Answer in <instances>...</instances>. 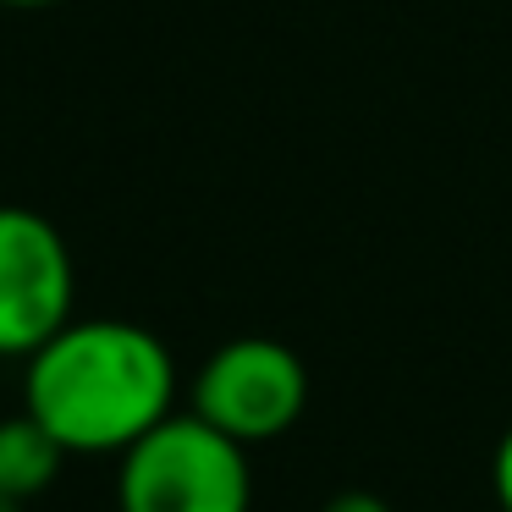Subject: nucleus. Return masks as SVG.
<instances>
[{
  "label": "nucleus",
  "instance_id": "nucleus-3",
  "mask_svg": "<svg viewBox=\"0 0 512 512\" xmlns=\"http://www.w3.org/2000/svg\"><path fill=\"white\" fill-rule=\"evenodd\" d=\"M188 408L243 446L276 441L309 408V369L276 336H232L193 375Z\"/></svg>",
  "mask_w": 512,
  "mask_h": 512
},
{
  "label": "nucleus",
  "instance_id": "nucleus-7",
  "mask_svg": "<svg viewBox=\"0 0 512 512\" xmlns=\"http://www.w3.org/2000/svg\"><path fill=\"white\" fill-rule=\"evenodd\" d=\"M320 512H391V507L380 496H369V490H342V496H331Z\"/></svg>",
  "mask_w": 512,
  "mask_h": 512
},
{
  "label": "nucleus",
  "instance_id": "nucleus-2",
  "mask_svg": "<svg viewBox=\"0 0 512 512\" xmlns=\"http://www.w3.org/2000/svg\"><path fill=\"white\" fill-rule=\"evenodd\" d=\"M122 512H248L254 468L248 446L204 424L199 413H171L122 452L116 474Z\"/></svg>",
  "mask_w": 512,
  "mask_h": 512
},
{
  "label": "nucleus",
  "instance_id": "nucleus-4",
  "mask_svg": "<svg viewBox=\"0 0 512 512\" xmlns=\"http://www.w3.org/2000/svg\"><path fill=\"white\" fill-rule=\"evenodd\" d=\"M78 265L50 215L0 204V358H28L72 320Z\"/></svg>",
  "mask_w": 512,
  "mask_h": 512
},
{
  "label": "nucleus",
  "instance_id": "nucleus-5",
  "mask_svg": "<svg viewBox=\"0 0 512 512\" xmlns=\"http://www.w3.org/2000/svg\"><path fill=\"white\" fill-rule=\"evenodd\" d=\"M61 463H67V446L34 419V413H17V419H0V490L6 501H34L56 485Z\"/></svg>",
  "mask_w": 512,
  "mask_h": 512
},
{
  "label": "nucleus",
  "instance_id": "nucleus-9",
  "mask_svg": "<svg viewBox=\"0 0 512 512\" xmlns=\"http://www.w3.org/2000/svg\"><path fill=\"white\" fill-rule=\"evenodd\" d=\"M0 512H12V501H6V490H0Z\"/></svg>",
  "mask_w": 512,
  "mask_h": 512
},
{
  "label": "nucleus",
  "instance_id": "nucleus-1",
  "mask_svg": "<svg viewBox=\"0 0 512 512\" xmlns=\"http://www.w3.org/2000/svg\"><path fill=\"white\" fill-rule=\"evenodd\" d=\"M23 408L67 446V457H122L177 413V364L149 325L72 314L39 353H28Z\"/></svg>",
  "mask_w": 512,
  "mask_h": 512
},
{
  "label": "nucleus",
  "instance_id": "nucleus-6",
  "mask_svg": "<svg viewBox=\"0 0 512 512\" xmlns=\"http://www.w3.org/2000/svg\"><path fill=\"white\" fill-rule=\"evenodd\" d=\"M490 490H496L501 512H512V430L496 441V457H490Z\"/></svg>",
  "mask_w": 512,
  "mask_h": 512
},
{
  "label": "nucleus",
  "instance_id": "nucleus-8",
  "mask_svg": "<svg viewBox=\"0 0 512 512\" xmlns=\"http://www.w3.org/2000/svg\"><path fill=\"white\" fill-rule=\"evenodd\" d=\"M0 6H17V12H34V6H61V0H0Z\"/></svg>",
  "mask_w": 512,
  "mask_h": 512
}]
</instances>
